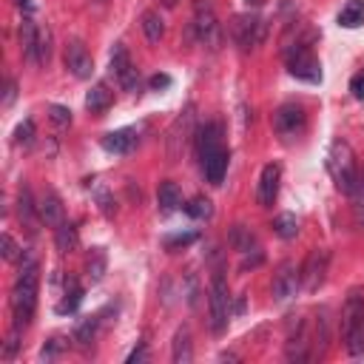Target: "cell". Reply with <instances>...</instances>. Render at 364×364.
I'll use <instances>...</instances> for the list:
<instances>
[{
    "mask_svg": "<svg viewBox=\"0 0 364 364\" xmlns=\"http://www.w3.org/2000/svg\"><path fill=\"white\" fill-rule=\"evenodd\" d=\"M82 304V287L74 282V279H65V296H63V301L54 307L60 316H65V313H74L77 307Z\"/></svg>",
    "mask_w": 364,
    "mask_h": 364,
    "instance_id": "cell-27",
    "label": "cell"
},
{
    "mask_svg": "<svg viewBox=\"0 0 364 364\" xmlns=\"http://www.w3.org/2000/svg\"><path fill=\"white\" fill-rule=\"evenodd\" d=\"M142 31H145V37H148V43H159L162 37H165V20H162V14L159 11H154V9H148V11H142Z\"/></svg>",
    "mask_w": 364,
    "mask_h": 364,
    "instance_id": "cell-24",
    "label": "cell"
},
{
    "mask_svg": "<svg viewBox=\"0 0 364 364\" xmlns=\"http://www.w3.org/2000/svg\"><path fill=\"white\" fill-rule=\"evenodd\" d=\"M156 202H159V210H162V213H173V210L185 208V202H182V191H179V185L171 182V179H165V182L159 185V191H156Z\"/></svg>",
    "mask_w": 364,
    "mask_h": 364,
    "instance_id": "cell-19",
    "label": "cell"
},
{
    "mask_svg": "<svg viewBox=\"0 0 364 364\" xmlns=\"http://www.w3.org/2000/svg\"><path fill=\"white\" fill-rule=\"evenodd\" d=\"M304 125H307V114H304V108L296 105V102H284V105H279L276 114H273V131H276L282 139L299 136V134L304 131Z\"/></svg>",
    "mask_w": 364,
    "mask_h": 364,
    "instance_id": "cell-8",
    "label": "cell"
},
{
    "mask_svg": "<svg viewBox=\"0 0 364 364\" xmlns=\"http://www.w3.org/2000/svg\"><path fill=\"white\" fill-rule=\"evenodd\" d=\"M14 94H17L14 80H6V100H3V105H11V102H14Z\"/></svg>",
    "mask_w": 364,
    "mask_h": 364,
    "instance_id": "cell-42",
    "label": "cell"
},
{
    "mask_svg": "<svg viewBox=\"0 0 364 364\" xmlns=\"http://www.w3.org/2000/svg\"><path fill=\"white\" fill-rule=\"evenodd\" d=\"M341 330H344L347 353L350 355H361L364 353V290L361 287H353L347 293V299H344Z\"/></svg>",
    "mask_w": 364,
    "mask_h": 364,
    "instance_id": "cell-2",
    "label": "cell"
},
{
    "mask_svg": "<svg viewBox=\"0 0 364 364\" xmlns=\"http://www.w3.org/2000/svg\"><path fill=\"white\" fill-rule=\"evenodd\" d=\"M105 267H108L105 250H102V247H94L91 256H88V262H85V273H88V279H91V282H100V279L105 276Z\"/></svg>",
    "mask_w": 364,
    "mask_h": 364,
    "instance_id": "cell-29",
    "label": "cell"
},
{
    "mask_svg": "<svg viewBox=\"0 0 364 364\" xmlns=\"http://www.w3.org/2000/svg\"><path fill=\"white\" fill-rule=\"evenodd\" d=\"M191 242H196V233H176V236H168L165 239V247L168 250H176V247H185Z\"/></svg>",
    "mask_w": 364,
    "mask_h": 364,
    "instance_id": "cell-38",
    "label": "cell"
},
{
    "mask_svg": "<svg viewBox=\"0 0 364 364\" xmlns=\"http://www.w3.org/2000/svg\"><path fill=\"white\" fill-rule=\"evenodd\" d=\"M185 213L193 216V219H208V216L213 213V205H210L208 196H196V199H191V202L185 205Z\"/></svg>",
    "mask_w": 364,
    "mask_h": 364,
    "instance_id": "cell-33",
    "label": "cell"
},
{
    "mask_svg": "<svg viewBox=\"0 0 364 364\" xmlns=\"http://www.w3.org/2000/svg\"><path fill=\"white\" fill-rule=\"evenodd\" d=\"M145 355H148V350H145V344H139V347H136L125 361H128V364H139V361H145Z\"/></svg>",
    "mask_w": 364,
    "mask_h": 364,
    "instance_id": "cell-41",
    "label": "cell"
},
{
    "mask_svg": "<svg viewBox=\"0 0 364 364\" xmlns=\"http://www.w3.org/2000/svg\"><path fill=\"white\" fill-rule=\"evenodd\" d=\"M228 151L225 148H216V151H210V154H205L199 162H202V171H205V179L210 182V185H222V179H225V171H228Z\"/></svg>",
    "mask_w": 364,
    "mask_h": 364,
    "instance_id": "cell-15",
    "label": "cell"
},
{
    "mask_svg": "<svg viewBox=\"0 0 364 364\" xmlns=\"http://www.w3.org/2000/svg\"><path fill=\"white\" fill-rule=\"evenodd\" d=\"M97 316H88V318H82L77 327H74V341L77 344H91V338H94V333H97Z\"/></svg>",
    "mask_w": 364,
    "mask_h": 364,
    "instance_id": "cell-32",
    "label": "cell"
},
{
    "mask_svg": "<svg viewBox=\"0 0 364 364\" xmlns=\"http://www.w3.org/2000/svg\"><path fill=\"white\" fill-rule=\"evenodd\" d=\"M193 34L208 48H219V43H222V26L208 0H196V6H193Z\"/></svg>",
    "mask_w": 364,
    "mask_h": 364,
    "instance_id": "cell-4",
    "label": "cell"
},
{
    "mask_svg": "<svg viewBox=\"0 0 364 364\" xmlns=\"http://www.w3.org/2000/svg\"><path fill=\"white\" fill-rule=\"evenodd\" d=\"M230 37L242 51H253L264 40V20L256 14H236L230 23Z\"/></svg>",
    "mask_w": 364,
    "mask_h": 364,
    "instance_id": "cell-5",
    "label": "cell"
},
{
    "mask_svg": "<svg viewBox=\"0 0 364 364\" xmlns=\"http://www.w3.org/2000/svg\"><path fill=\"white\" fill-rule=\"evenodd\" d=\"M350 199H353V219H355V225L364 230V173H361V171H358L355 188L350 191Z\"/></svg>",
    "mask_w": 364,
    "mask_h": 364,
    "instance_id": "cell-30",
    "label": "cell"
},
{
    "mask_svg": "<svg viewBox=\"0 0 364 364\" xmlns=\"http://www.w3.org/2000/svg\"><path fill=\"white\" fill-rule=\"evenodd\" d=\"M48 114H51V122L54 125H68L71 122V111L65 105H57L54 102V105H48Z\"/></svg>",
    "mask_w": 364,
    "mask_h": 364,
    "instance_id": "cell-37",
    "label": "cell"
},
{
    "mask_svg": "<svg viewBox=\"0 0 364 364\" xmlns=\"http://www.w3.org/2000/svg\"><path fill=\"white\" fill-rule=\"evenodd\" d=\"M228 304H230V296H228L225 276L213 273V279H210V330L216 336H222L228 330V316H230Z\"/></svg>",
    "mask_w": 364,
    "mask_h": 364,
    "instance_id": "cell-6",
    "label": "cell"
},
{
    "mask_svg": "<svg viewBox=\"0 0 364 364\" xmlns=\"http://www.w3.org/2000/svg\"><path fill=\"white\" fill-rule=\"evenodd\" d=\"M327 171L336 182V188L350 196V191L355 188V179H358V165H355L353 148L344 139H333V145L327 151Z\"/></svg>",
    "mask_w": 364,
    "mask_h": 364,
    "instance_id": "cell-3",
    "label": "cell"
},
{
    "mask_svg": "<svg viewBox=\"0 0 364 364\" xmlns=\"http://www.w3.org/2000/svg\"><path fill=\"white\" fill-rule=\"evenodd\" d=\"M57 341H60V338H51V344H48V347H43V358H46V361H48V358H54V355L60 353V344H57Z\"/></svg>",
    "mask_w": 364,
    "mask_h": 364,
    "instance_id": "cell-43",
    "label": "cell"
},
{
    "mask_svg": "<svg viewBox=\"0 0 364 364\" xmlns=\"http://www.w3.org/2000/svg\"><path fill=\"white\" fill-rule=\"evenodd\" d=\"M250 3H253V6H262V0H247V6H250Z\"/></svg>",
    "mask_w": 364,
    "mask_h": 364,
    "instance_id": "cell-45",
    "label": "cell"
},
{
    "mask_svg": "<svg viewBox=\"0 0 364 364\" xmlns=\"http://www.w3.org/2000/svg\"><path fill=\"white\" fill-rule=\"evenodd\" d=\"M20 48H23V57H26L28 63H34V65H37V51H40V28H37V23H34L31 17H26V20L20 23Z\"/></svg>",
    "mask_w": 364,
    "mask_h": 364,
    "instance_id": "cell-17",
    "label": "cell"
},
{
    "mask_svg": "<svg viewBox=\"0 0 364 364\" xmlns=\"http://www.w3.org/2000/svg\"><path fill=\"white\" fill-rule=\"evenodd\" d=\"M273 233H276L279 239H296V233H299L296 216H293V213H279V216L273 219Z\"/></svg>",
    "mask_w": 364,
    "mask_h": 364,
    "instance_id": "cell-31",
    "label": "cell"
},
{
    "mask_svg": "<svg viewBox=\"0 0 364 364\" xmlns=\"http://www.w3.org/2000/svg\"><path fill=\"white\" fill-rule=\"evenodd\" d=\"M228 242H230L239 253H250V250H256V247H259V245H256L253 230H250V228H245V225H233V228H230V233H228Z\"/></svg>",
    "mask_w": 364,
    "mask_h": 364,
    "instance_id": "cell-26",
    "label": "cell"
},
{
    "mask_svg": "<svg viewBox=\"0 0 364 364\" xmlns=\"http://www.w3.org/2000/svg\"><path fill=\"white\" fill-rule=\"evenodd\" d=\"M111 102H114V94H111V88H108L105 82L91 85V91L85 94V108H88L91 114H102V111H108Z\"/></svg>",
    "mask_w": 364,
    "mask_h": 364,
    "instance_id": "cell-21",
    "label": "cell"
},
{
    "mask_svg": "<svg viewBox=\"0 0 364 364\" xmlns=\"http://www.w3.org/2000/svg\"><path fill=\"white\" fill-rule=\"evenodd\" d=\"M364 23V0H350L341 11H338V26L344 28H358Z\"/></svg>",
    "mask_w": 364,
    "mask_h": 364,
    "instance_id": "cell-28",
    "label": "cell"
},
{
    "mask_svg": "<svg viewBox=\"0 0 364 364\" xmlns=\"http://www.w3.org/2000/svg\"><path fill=\"white\" fill-rule=\"evenodd\" d=\"M37 287H40V264L34 256H23L20 259V270L11 287V318L17 330H26L34 318V307H37Z\"/></svg>",
    "mask_w": 364,
    "mask_h": 364,
    "instance_id": "cell-1",
    "label": "cell"
},
{
    "mask_svg": "<svg viewBox=\"0 0 364 364\" xmlns=\"http://www.w3.org/2000/svg\"><path fill=\"white\" fill-rule=\"evenodd\" d=\"M196 142H199V159L216 148H222V125L219 122H205L196 134Z\"/></svg>",
    "mask_w": 364,
    "mask_h": 364,
    "instance_id": "cell-20",
    "label": "cell"
},
{
    "mask_svg": "<svg viewBox=\"0 0 364 364\" xmlns=\"http://www.w3.org/2000/svg\"><path fill=\"white\" fill-rule=\"evenodd\" d=\"M94 193H97V202H100V210H102L105 216H114V213H117V205H114V199H111V193H108L105 188H97Z\"/></svg>",
    "mask_w": 364,
    "mask_h": 364,
    "instance_id": "cell-36",
    "label": "cell"
},
{
    "mask_svg": "<svg viewBox=\"0 0 364 364\" xmlns=\"http://www.w3.org/2000/svg\"><path fill=\"white\" fill-rule=\"evenodd\" d=\"M327 264H330V253L324 247L310 250V256H307V262L301 267V287L316 290L324 282V276H327Z\"/></svg>",
    "mask_w": 364,
    "mask_h": 364,
    "instance_id": "cell-13",
    "label": "cell"
},
{
    "mask_svg": "<svg viewBox=\"0 0 364 364\" xmlns=\"http://www.w3.org/2000/svg\"><path fill=\"white\" fill-rule=\"evenodd\" d=\"M301 287V267H296L293 262H282L279 270L273 273V299L276 301H287L299 293Z\"/></svg>",
    "mask_w": 364,
    "mask_h": 364,
    "instance_id": "cell-11",
    "label": "cell"
},
{
    "mask_svg": "<svg viewBox=\"0 0 364 364\" xmlns=\"http://www.w3.org/2000/svg\"><path fill=\"white\" fill-rule=\"evenodd\" d=\"M191 136H193V105H188V108L173 119V125L168 128V136H165L168 156H171V159H179V156L185 154Z\"/></svg>",
    "mask_w": 364,
    "mask_h": 364,
    "instance_id": "cell-9",
    "label": "cell"
},
{
    "mask_svg": "<svg viewBox=\"0 0 364 364\" xmlns=\"http://www.w3.org/2000/svg\"><path fill=\"white\" fill-rule=\"evenodd\" d=\"M34 213H40V210H37V205H34V199H31V191L23 185L20 193H17V216H20V222H23L28 230H34Z\"/></svg>",
    "mask_w": 364,
    "mask_h": 364,
    "instance_id": "cell-25",
    "label": "cell"
},
{
    "mask_svg": "<svg viewBox=\"0 0 364 364\" xmlns=\"http://www.w3.org/2000/svg\"><path fill=\"white\" fill-rule=\"evenodd\" d=\"M350 91L355 100H364V71H358L353 80H350Z\"/></svg>",
    "mask_w": 364,
    "mask_h": 364,
    "instance_id": "cell-39",
    "label": "cell"
},
{
    "mask_svg": "<svg viewBox=\"0 0 364 364\" xmlns=\"http://www.w3.org/2000/svg\"><path fill=\"white\" fill-rule=\"evenodd\" d=\"M0 245H3V259H6V262H20V259L26 256V253H23V247H20L9 233H3Z\"/></svg>",
    "mask_w": 364,
    "mask_h": 364,
    "instance_id": "cell-34",
    "label": "cell"
},
{
    "mask_svg": "<svg viewBox=\"0 0 364 364\" xmlns=\"http://www.w3.org/2000/svg\"><path fill=\"white\" fill-rule=\"evenodd\" d=\"M233 310L242 313V310H245V299H236V307H233Z\"/></svg>",
    "mask_w": 364,
    "mask_h": 364,
    "instance_id": "cell-44",
    "label": "cell"
},
{
    "mask_svg": "<svg viewBox=\"0 0 364 364\" xmlns=\"http://www.w3.org/2000/svg\"><path fill=\"white\" fill-rule=\"evenodd\" d=\"M287 71H290L296 80L321 82V63L307 51V46H293V48H287Z\"/></svg>",
    "mask_w": 364,
    "mask_h": 364,
    "instance_id": "cell-7",
    "label": "cell"
},
{
    "mask_svg": "<svg viewBox=\"0 0 364 364\" xmlns=\"http://www.w3.org/2000/svg\"><path fill=\"white\" fill-rule=\"evenodd\" d=\"M171 358L173 364H188L193 358V347H191V333L188 327H179L173 336V347H171Z\"/></svg>",
    "mask_w": 364,
    "mask_h": 364,
    "instance_id": "cell-23",
    "label": "cell"
},
{
    "mask_svg": "<svg viewBox=\"0 0 364 364\" xmlns=\"http://www.w3.org/2000/svg\"><path fill=\"white\" fill-rule=\"evenodd\" d=\"M63 60H65V68H68L77 80H88V77L94 74V60H91L88 48H85L80 40H68V43H65Z\"/></svg>",
    "mask_w": 364,
    "mask_h": 364,
    "instance_id": "cell-12",
    "label": "cell"
},
{
    "mask_svg": "<svg viewBox=\"0 0 364 364\" xmlns=\"http://www.w3.org/2000/svg\"><path fill=\"white\" fill-rule=\"evenodd\" d=\"M77 245H80L77 228H74L71 222H60V225L54 228V247H57L60 253H71V250H77Z\"/></svg>",
    "mask_w": 364,
    "mask_h": 364,
    "instance_id": "cell-22",
    "label": "cell"
},
{
    "mask_svg": "<svg viewBox=\"0 0 364 364\" xmlns=\"http://www.w3.org/2000/svg\"><path fill=\"white\" fill-rule=\"evenodd\" d=\"M148 85H151L154 91H159V88H168V85H171V77H168V74H154V77L148 80Z\"/></svg>",
    "mask_w": 364,
    "mask_h": 364,
    "instance_id": "cell-40",
    "label": "cell"
},
{
    "mask_svg": "<svg viewBox=\"0 0 364 364\" xmlns=\"http://www.w3.org/2000/svg\"><path fill=\"white\" fill-rule=\"evenodd\" d=\"M136 142H139L136 128H119V131H111L102 136V148L111 154H131Z\"/></svg>",
    "mask_w": 364,
    "mask_h": 364,
    "instance_id": "cell-16",
    "label": "cell"
},
{
    "mask_svg": "<svg viewBox=\"0 0 364 364\" xmlns=\"http://www.w3.org/2000/svg\"><path fill=\"white\" fill-rule=\"evenodd\" d=\"M34 139V122L31 119H23L17 128H14V142L17 145H31Z\"/></svg>",
    "mask_w": 364,
    "mask_h": 364,
    "instance_id": "cell-35",
    "label": "cell"
},
{
    "mask_svg": "<svg viewBox=\"0 0 364 364\" xmlns=\"http://www.w3.org/2000/svg\"><path fill=\"white\" fill-rule=\"evenodd\" d=\"M279 179H282V171L276 162H267L259 173V188H256V202L262 208H270L279 196Z\"/></svg>",
    "mask_w": 364,
    "mask_h": 364,
    "instance_id": "cell-14",
    "label": "cell"
},
{
    "mask_svg": "<svg viewBox=\"0 0 364 364\" xmlns=\"http://www.w3.org/2000/svg\"><path fill=\"white\" fill-rule=\"evenodd\" d=\"M11 3H17V6H26V3H28V0H11Z\"/></svg>",
    "mask_w": 364,
    "mask_h": 364,
    "instance_id": "cell-46",
    "label": "cell"
},
{
    "mask_svg": "<svg viewBox=\"0 0 364 364\" xmlns=\"http://www.w3.org/2000/svg\"><path fill=\"white\" fill-rule=\"evenodd\" d=\"M111 74L117 77V82L125 91H131V94L139 91V71L134 68V63H131V57H128V51H125L122 43H117L111 48Z\"/></svg>",
    "mask_w": 364,
    "mask_h": 364,
    "instance_id": "cell-10",
    "label": "cell"
},
{
    "mask_svg": "<svg viewBox=\"0 0 364 364\" xmlns=\"http://www.w3.org/2000/svg\"><path fill=\"white\" fill-rule=\"evenodd\" d=\"M37 210H40L37 216H40V219H43L48 228H57L60 222H65V210H63V202H60V196H57V193H51V191H48V193L40 199Z\"/></svg>",
    "mask_w": 364,
    "mask_h": 364,
    "instance_id": "cell-18",
    "label": "cell"
}]
</instances>
